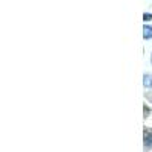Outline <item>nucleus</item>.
I'll return each mask as SVG.
<instances>
[{
  "instance_id": "obj_2",
  "label": "nucleus",
  "mask_w": 152,
  "mask_h": 152,
  "mask_svg": "<svg viewBox=\"0 0 152 152\" xmlns=\"http://www.w3.org/2000/svg\"><path fill=\"white\" fill-rule=\"evenodd\" d=\"M143 37L146 38H152V26H145V32H143Z\"/></svg>"
},
{
  "instance_id": "obj_3",
  "label": "nucleus",
  "mask_w": 152,
  "mask_h": 152,
  "mask_svg": "<svg viewBox=\"0 0 152 152\" xmlns=\"http://www.w3.org/2000/svg\"><path fill=\"white\" fill-rule=\"evenodd\" d=\"M145 87H152V75H148L145 76V81H143Z\"/></svg>"
},
{
  "instance_id": "obj_4",
  "label": "nucleus",
  "mask_w": 152,
  "mask_h": 152,
  "mask_svg": "<svg viewBox=\"0 0 152 152\" xmlns=\"http://www.w3.org/2000/svg\"><path fill=\"white\" fill-rule=\"evenodd\" d=\"M143 18H145V21H149V20L152 18V15H151V14H145V17H143Z\"/></svg>"
},
{
  "instance_id": "obj_1",
  "label": "nucleus",
  "mask_w": 152,
  "mask_h": 152,
  "mask_svg": "<svg viewBox=\"0 0 152 152\" xmlns=\"http://www.w3.org/2000/svg\"><path fill=\"white\" fill-rule=\"evenodd\" d=\"M145 146L146 148L152 146V131L151 129H146L145 131Z\"/></svg>"
}]
</instances>
